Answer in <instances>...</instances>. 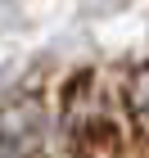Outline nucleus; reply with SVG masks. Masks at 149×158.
I'll list each match as a JSON object with an SVG mask.
<instances>
[{"instance_id": "f257e3e1", "label": "nucleus", "mask_w": 149, "mask_h": 158, "mask_svg": "<svg viewBox=\"0 0 149 158\" xmlns=\"http://www.w3.org/2000/svg\"><path fill=\"white\" fill-rule=\"evenodd\" d=\"M140 104H145V113H149V90H145V99H140Z\"/></svg>"}]
</instances>
